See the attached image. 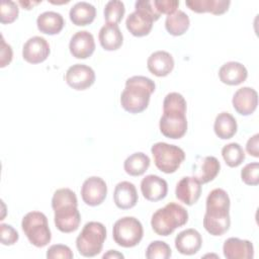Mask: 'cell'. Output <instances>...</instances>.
Masks as SVG:
<instances>
[{"label": "cell", "instance_id": "obj_1", "mask_svg": "<svg viewBox=\"0 0 259 259\" xmlns=\"http://www.w3.org/2000/svg\"><path fill=\"white\" fill-rule=\"evenodd\" d=\"M186 100L178 92L168 93L163 101V114L159 121L160 132L169 139L182 138L187 131Z\"/></svg>", "mask_w": 259, "mask_h": 259}, {"label": "cell", "instance_id": "obj_2", "mask_svg": "<svg viewBox=\"0 0 259 259\" xmlns=\"http://www.w3.org/2000/svg\"><path fill=\"white\" fill-rule=\"evenodd\" d=\"M230 197L222 188L212 189L206 197V209L203 217V227L212 236H222L231 226Z\"/></svg>", "mask_w": 259, "mask_h": 259}, {"label": "cell", "instance_id": "obj_3", "mask_svg": "<svg viewBox=\"0 0 259 259\" xmlns=\"http://www.w3.org/2000/svg\"><path fill=\"white\" fill-rule=\"evenodd\" d=\"M54 222L62 233L75 232L81 223L78 210V200L75 192L70 188L57 189L52 197Z\"/></svg>", "mask_w": 259, "mask_h": 259}, {"label": "cell", "instance_id": "obj_4", "mask_svg": "<svg viewBox=\"0 0 259 259\" xmlns=\"http://www.w3.org/2000/svg\"><path fill=\"white\" fill-rule=\"evenodd\" d=\"M155 82L146 76H133L125 81V87L120 94V105L130 113L144 111L155 91Z\"/></svg>", "mask_w": 259, "mask_h": 259}, {"label": "cell", "instance_id": "obj_5", "mask_svg": "<svg viewBox=\"0 0 259 259\" xmlns=\"http://www.w3.org/2000/svg\"><path fill=\"white\" fill-rule=\"evenodd\" d=\"M187 221V210L176 202H169L164 207L157 209L153 213L151 226L157 235L167 237L177 228L184 226Z\"/></svg>", "mask_w": 259, "mask_h": 259}, {"label": "cell", "instance_id": "obj_6", "mask_svg": "<svg viewBox=\"0 0 259 259\" xmlns=\"http://www.w3.org/2000/svg\"><path fill=\"white\" fill-rule=\"evenodd\" d=\"M106 239V229L99 222H89L85 224L81 233L76 239V247L80 255L84 257H94L98 255Z\"/></svg>", "mask_w": 259, "mask_h": 259}, {"label": "cell", "instance_id": "obj_7", "mask_svg": "<svg viewBox=\"0 0 259 259\" xmlns=\"http://www.w3.org/2000/svg\"><path fill=\"white\" fill-rule=\"evenodd\" d=\"M21 228L29 243L37 248L47 246L52 239L48 219L40 211L27 212L21 222Z\"/></svg>", "mask_w": 259, "mask_h": 259}, {"label": "cell", "instance_id": "obj_8", "mask_svg": "<svg viewBox=\"0 0 259 259\" xmlns=\"http://www.w3.org/2000/svg\"><path fill=\"white\" fill-rule=\"evenodd\" d=\"M156 167L166 173H174L185 159L184 151L175 145L158 142L151 148Z\"/></svg>", "mask_w": 259, "mask_h": 259}, {"label": "cell", "instance_id": "obj_9", "mask_svg": "<svg viewBox=\"0 0 259 259\" xmlns=\"http://www.w3.org/2000/svg\"><path fill=\"white\" fill-rule=\"evenodd\" d=\"M143 235V226L135 217H123L113 225L112 238L120 247L132 248L137 246L142 241Z\"/></svg>", "mask_w": 259, "mask_h": 259}, {"label": "cell", "instance_id": "obj_10", "mask_svg": "<svg viewBox=\"0 0 259 259\" xmlns=\"http://www.w3.org/2000/svg\"><path fill=\"white\" fill-rule=\"evenodd\" d=\"M107 195V185L105 181L98 176L87 178L81 187V197L89 206L101 204Z\"/></svg>", "mask_w": 259, "mask_h": 259}, {"label": "cell", "instance_id": "obj_11", "mask_svg": "<svg viewBox=\"0 0 259 259\" xmlns=\"http://www.w3.org/2000/svg\"><path fill=\"white\" fill-rule=\"evenodd\" d=\"M65 80L67 84L75 90H85L95 82L94 70L84 64H75L66 72Z\"/></svg>", "mask_w": 259, "mask_h": 259}, {"label": "cell", "instance_id": "obj_12", "mask_svg": "<svg viewBox=\"0 0 259 259\" xmlns=\"http://www.w3.org/2000/svg\"><path fill=\"white\" fill-rule=\"evenodd\" d=\"M51 53L50 45L42 36H32L28 38L22 48L23 59L30 64H39L46 61Z\"/></svg>", "mask_w": 259, "mask_h": 259}, {"label": "cell", "instance_id": "obj_13", "mask_svg": "<svg viewBox=\"0 0 259 259\" xmlns=\"http://www.w3.org/2000/svg\"><path fill=\"white\" fill-rule=\"evenodd\" d=\"M201 194V183L195 176L182 177L175 188V195L178 200L186 205L197 202Z\"/></svg>", "mask_w": 259, "mask_h": 259}, {"label": "cell", "instance_id": "obj_14", "mask_svg": "<svg viewBox=\"0 0 259 259\" xmlns=\"http://www.w3.org/2000/svg\"><path fill=\"white\" fill-rule=\"evenodd\" d=\"M70 53L76 59H87L95 51L93 34L88 30H80L73 34L69 42Z\"/></svg>", "mask_w": 259, "mask_h": 259}, {"label": "cell", "instance_id": "obj_15", "mask_svg": "<svg viewBox=\"0 0 259 259\" xmlns=\"http://www.w3.org/2000/svg\"><path fill=\"white\" fill-rule=\"evenodd\" d=\"M235 110L244 116L252 114L258 105L257 91L251 87H242L238 89L232 99Z\"/></svg>", "mask_w": 259, "mask_h": 259}, {"label": "cell", "instance_id": "obj_16", "mask_svg": "<svg viewBox=\"0 0 259 259\" xmlns=\"http://www.w3.org/2000/svg\"><path fill=\"white\" fill-rule=\"evenodd\" d=\"M143 196L149 201H159L166 197L168 192L167 181L158 175L150 174L141 182Z\"/></svg>", "mask_w": 259, "mask_h": 259}, {"label": "cell", "instance_id": "obj_17", "mask_svg": "<svg viewBox=\"0 0 259 259\" xmlns=\"http://www.w3.org/2000/svg\"><path fill=\"white\" fill-rule=\"evenodd\" d=\"M223 253L227 259H252L254 247L248 240L231 237L225 241Z\"/></svg>", "mask_w": 259, "mask_h": 259}, {"label": "cell", "instance_id": "obj_18", "mask_svg": "<svg viewBox=\"0 0 259 259\" xmlns=\"http://www.w3.org/2000/svg\"><path fill=\"white\" fill-rule=\"evenodd\" d=\"M202 245V238L195 229H186L175 238V248L183 255L196 254Z\"/></svg>", "mask_w": 259, "mask_h": 259}, {"label": "cell", "instance_id": "obj_19", "mask_svg": "<svg viewBox=\"0 0 259 259\" xmlns=\"http://www.w3.org/2000/svg\"><path fill=\"white\" fill-rule=\"evenodd\" d=\"M148 70L157 77L169 75L174 68V59L166 51H157L150 55L147 61Z\"/></svg>", "mask_w": 259, "mask_h": 259}, {"label": "cell", "instance_id": "obj_20", "mask_svg": "<svg viewBox=\"0 0 259 259\" xmlns=\"http://www.w3.org/2000/svg\"><path fill=\"white\" fill-rule=\"evenodd\" d=\"M138 192L136 186L130 181L118 182L113 191V200L120 209H130L138 202Z\"/></svg>", "mask_w": 259, "mask_h": 259}, {"label": "cell", "instance_id": "obj_21", "mask_svg": "<svg viewBox=\"0 0 259 259\" xmlns=\"http://www.w3.org/2000/svg\"><path fill=\"white\" fill-rule=\"evenodd\" d=\"M248 77L246 67L235 61L225 63L219 70L220 80L227 85L236 86L243 83Z\"/></svg>", "mask_w": 259, "mask_h": 259}, {"label": "cell", "instance_id": "obj_22", "mask_svg": "<svg viewBox=\"0 0 259 259\" xmlns=\"http://www.w3.org/2000/svg\"><path fill=\"white\" fill-rule=\"evenodd\" d=\"M98 38L101 47L105 51H116L123 42V35L118 24L113 23L104 24L99 30Z\"/></svg>", "mask_w": 259, "mask_h": 259}, {"label": "cell", "instance_id": "obj_23", "mask_svg": "<svg viewBox=\"0 0 259 259\" xmlns=\"http://www.w3.org/2000/svg\"><path fill=\"white\" fill-rule=\"evenodd\" d=\"M36 25L40 32L54 35L61 32L65 21L62 14L55 11H45L37 16Z\"/></svg>", "mask_w": 259, "mask_h": 259}, {"label": "cell", "instance_id": "obj_24", "mask_svg": "<svg viewBox=\"0 0 259 259\" xmlns=\"http://www.w3.org/2000/svg\"><path fill=\"white\" fill-rule=\"evenodd\" d=\"M154 20L140 11H134L126 17L125 26L135 36L141 37L148 35L152 30Z\"/></svg>", "mask_w": 259, "mask_h": 259}, {"label": "cell", "instance_id": "obj_25", "mask_svg": "<svg viewBox=\"0 0 259 259\" xmlns=\"http://www.w3.org/2000/svg\"><path fill=\"white\" fill-rule=\"evenodd\" d=\"M231 1L229 0H186L185 5L196 13L210 12L220 15L228 11Z\"/></svg>", "mask_w": 259, "mask_h": 259}, {"label": "cell", "instance_id": "obj_26", "mask_svg": "<svg viewBox=\"0 0 259 259\" xmlns=\"http://www.w3.org/2000/svg\"><path fill=\"white\" fill-rule=\"evenodd\" d=\"M69 16L73 24L77 26H85L93 22L96 16V8L85 1L74 4L69 12Z\"/></svg>", "mask_w": 259, "mask_h": 259}, {"label": "cell", "instance_id": "obj_27", "mask_svg": "<svg viewBox=\"0 0 259 259\" xmlns=\"http://www.w3.org/2000/svg\"><path fill=\"white\" fill-rule=\"evenodd\" d=\"M238 124L236 118L229 112L223 111L219 113L214 119L213 131L214 134L222 140H228L237 133Z\"/></svg>", "mask_w": 259, "mask_h": 259}, {"label": "cell", "instance_id": "obj_28", "mask_svg": "<svg viewBox=\"0 0 259 259\" xmlns=\"http://www.w3.org/2000/svg\"><path fill=\"white\" fill-rule=\"evenodd\" d=\"M189 24L190 20L188 15L184 11L179 9L176 10L174 13L167 15L165 20L166 30L174 36L182 35L183 33H185L189 28Z\"/></svg>", "mask_w": 259, "mask_h": 259}, {"label": "cell", "instance_id": "obj_29", "mask_svg": "<svg viewBox=\"0 0 259 259\" xmlns=\"http://www.w3.org/2000/svg\"><path fill=\"white\" fill-rule=\"evenodd\" d=\"M221 170L220 161L213 156H206L202 159L196 174L194 175L201 184L212 181Z\"/></svg>", "mask_w": 259, "mask_h": 259}, {"label": "cell", "instance_id": "obj_30", "mask_svg": "<svg viewBox=\"0 0 259 259\" xmlns=\"http://www.w3.org/2000/svg\"><path fill=\"white\" fill-rule=\"evenodd\" d=\"M150 162V158L146 154L137 152L124 160L123 169L131 176H141L148 170Z\"/></svg>", "mask_w": 259, "mask_h": 259}, {"label": "cell", "instance_id": "obj_31", "mask_svg": "<svg viewBox=\"0 0 259 259\" xmlns=\"http://www.w3.org/2000/svg\"><path fill=\"white\" fill-rule=\"evenodd\" d=\"M222 156L229 167L240 166L245 160V152L238 143H230L223 147Z\"/></svg>", "mask_w": 259, "mask_h": 259}, {"label": "cell", "instance_id": "obj_32", "mask_svg": "<svg viewBox=\"0 0 259 259\" xmlns=\"http://www.w3.org/2000/svg\"><path fill=\"white\" fill-rule=\"evenodd\" d=\"M125 12L124 4L119 0H110L104 6V19L106 23L118 24Z\"/></svg>", "mask_w": 259, "mask_h": 259}, {"label": "cell", "instance_id": "obj_33", "mask_svg": "<svg viewBox=\"0 0 259 259\" xmlns=\"http://www.w3.org/2000/svg\"><path fill=\"white\" fill-rule=\"evenodd\" d=\"M172 255L170 246L163 241H153L147 247L146 258L148 259H168Z\"/></svg>", "mask_w": 259, "mask_h": 259}, {"label": "cell", "instance_id": "obj_34", "mask_svg": "<svg viewBox=\"0 0 259 259\" xmlns=\"http://www.w3.org/2000/svg\"><path fill=\"white\" fill-rule=\"evenodd\" d=\"M19 13V8L16 2L11 0H3L1 1L0 6V21L1 23H11L17 17Z\"/></svg>", "mask_w": 259, "mask_h": 259}, {"label": "cell", "instance_id": "obj_35", "mask_svg": "<svg viewBox=\"0 0 259 259\" xmlns=\"http://www.w3.org/2000/svg\"><path fill=\"white\" fill-rule=\"evenodd\" d=\"M242 181L247 185L259 184V163L252 162L247 164L241 171Z\"/></svg>", "mask_w": 259, "mask_h": 259}, {"label": "cell", "instance_id": "obj_36", "mask_svg": "<svg viewBox=\"0 0 259 259\" xmlns=\"http://www.w3.org/2000/svg\"><path fill=\"white\" fill-rule=\"evenodd\" d=\"M135 10L144 13L145 15L152 18L154 21L158 20L161 16V13L155 7L154 1L152 0H139L135 3Z\"/></svg>", "mask_w": 259, "mask_h": 259}, {"label": "cell", "instance_id": "obj_37", "mask_svg": "<svg viewBox=\"0 0 259 259\" xmlns=\"http://www.w3.org/2000/svg\"><path fill=\"white\" fill-rule=\"evenodd\" d=\"M74 257V254L72 250L63 244H55L52 245L48 251H47V258L48 259H56V258H62V259H72Z\"/></svg>", "mask_w": 259, "mask_h": 259}, {"label": "cell", "instance_id": "obj_38", "mask_svg": "<svg viewBox=\"0 0 259 259\" xmlns=\"http://www.w3.org/2000/svg\"><path fill=\"white\" fill-rule=\"evenodd\" d=\"M0 236H1V244L5 246L13 245L19 239L18 232L12 226L7 224L0 225Z\"/></svg>", "mask_w": 259, "mask_h": 259}, {"label": "cell", "instance_id": "obj_39", "mask_svg": "<svg viewBox=\"0 0 259 259\" xmlns=\"http://www.w3.org/2000/svg\"><path fill=\"white\" fill-rule=\"evenodd\" d=\"M155 7L161 14L170 15L177 10L179 1L177 0H153Z\"/></svg>", "mask_w": 259, "mask_h": 259}, {"label": "cell", "instance_id": "obj_40", "mask_svg": "<svg viewBox=\"0 0 259 259\" xmlns=\"http://www.w3.org/2000/svg\"><path fill=\"white\" fill-rule=\"evenodd\" d=\"M1 59H0V67L4 68L7 65L10 64V62L12 61V57H13V53H12V49L10 47V45H8L3 35H1V55H0Z\"/></svg>", "mask_w": 259, "mask_h": 259}, {"label": "cell", "instance_id": "obj_41", "mask_svg": "<svg viewBox=\"0 0 259 259\" xmlns=\"http://www.w3.org/2000/svg\"><path fill=\"white\" fill-rule=\"evenodd\" d=\"M258 144H259V134H255L254 136H252L246 144V151L248 152L249 155L255 158L259 157Z\"/></svg>", "mask_w": 259, "mask_h": 259}, {"label": "cell", "instance_id": "obj_42", "mask_svg": "<svg viewBox=\"0 0 259 259\" xmlns=\"http://www.w3.org/2000/svg\"><path fill=\"white\" fill-rule=\"evenodd\" d=\"M102 258L103 259H105V258H110V259H118V258H120V259H123L124 258V256L121 254V253H119L118 251H116V250H109L107 253H105L103 256H102Z\"/></svg>", "mask_w": 259, "mask_h": 259}, {"label": "cell", "instance_id": "obj_43", "mask_svg": "<svg viewBox=\"0 0 259 259\" xmlns=\"http://www.w3.org/2000/svg\"><path fill=\"white\" fill-rule=\"evenodd\" d=\"M40 3V1H19V4L23 7V8H25V9H31L34 5H37V4H39Z\"/></svg>", "mask_w": 259, "mask_h": 259}, {"label": "cell", "instance_id": "obj_44", "mask_svg": "<svg viewBox=\"0 0 259 259\" xmlns=\"http://www.w3.org/2000/svg\"><path fill=\"white\" fill-rule=\"evenodd\" d=\"M51 2H52V1H51ZM68 2H69V1H65V2H60V3H68ZM52 3H54V4H59L58 2H52Z\"/></svg>", "mask_w": 259, "mask_h": 259}]
</instances>
